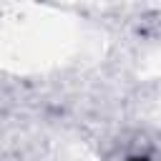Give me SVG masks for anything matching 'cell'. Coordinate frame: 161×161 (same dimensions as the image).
<instances>
[{
    "instance_id": "1",
    "label": "cell",
    "mask_w": 161,
    "mask_h": 161,
    "mask_svg": "<svg viewBox=\"0 0 161 161\" xmlns=\"http://www.w3.org/2000/svg\"><path fill=\"white\" fill-rule=\"evenodd\" d=\"M131 161H148V158H131Z\"/></svg>"
}]
</instances>
